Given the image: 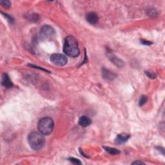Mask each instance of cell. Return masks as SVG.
<instances>
[{
  "instance_id": "9a60e30c",
  "label": "cell",
  "mask_w": 165,
  "mask_h": 165,
  "mask_svg": "<svg viewBox=\"0 0 165 165\" xmlns=\"http://www.w3.org/2000/svg\"><path fill=\"white\" fill-rule=\"evenodd\" d=\"M68 160L70 161V162L73 164H81V162L78 159H76L74 157H70V158H68Z\"/></svg>"
},
{
  "instance_id": "6da1fadb",
  "label": "cell",
  "mask_w": 165,
  "mask_h": 165,
  "mask_svg": "<svg viewBox=\"0 0 165 165\" xmlns=\"http://www.w3.org/2000/svg\"><path fill=\"white\" fill-rule=\"evenodd\" d=\"M63 51L65 54L69 57H76L79 55L78 41L74 36H69L65 38Z\"/></svg>"
},
{
  "instance_id": "ba28073f",
  "label": "cell",
  "mask_w": 165,
  "mask_h": 165,
  "mask_svg": "<svg viewBox=\"0 0 165 165\" xmlns=\"http://www.w3.org/2000/svg\"><path fill=\"white\" fill-rule=\"evenodd\" d=\"M130 137V136L128 133H120L117 136L116 139H115V143L117 144H121L122 143H126Z\"/></svg>"
},
{
  "instance_id": "9c48e42d",
  "label": "cell",
  "mask_w": 165,
  "mask_h": 165,
  "mask_svg": "<svg viewBox=\"0 0 165 165\" xmlns=\"http://www.w3.org/2000/svg\"><path fill=\"white\" fill-rule=\"evenodd\" d=\"M86 20L90 24L95 25L98 23L99 18L96 13H95L94 12H90L87 14Z\"/></svg>"
},
{
  "instance_id": "4fadbf2b",
  "label": "cell",
  "mask_w": 165,
  "mask_h": 165,
  "mask_svg": "<svg viewBox=\"0 0 165 165\" xmlns=\"http://www.w3.org/2000/svg\"><path fill=\"white\" fill-rule=\"evenodd\" d=\"M0 4L5 9H9L11 6V2L8 0H1L0 1Z\"/></svg>"
},
{
  "instance_id": "7a4b0ae2",
  "label": "cell",
  "mask_w": 165,
  "mask_h": 165,
  "mask_svg": "<svg viewBox=\"0 0 165 165\" xmlns=\"http://www.w3.org/2000/svg\"><path fill=\"white\" fill-rule=\"evenodd\" d=\"M28 142L34 150H39L44 147L45 140L43 135L40 132H32L29 133L28 136Z\"/></svg>"
},
{
  "instance_id": "d6986e66",
  "label": "cell",
  "mask_w": 165,
  "mask_h": 165,
  "mask_svg": "<svg viewBox=\"0 0 165 165\" xmlns=\"http://www.w3.org/2000/svg\"><path fill=\"white\" fill-rule=\"evenodd\" d=\"M141 43L143 44V45H147V46L151 45L153 44L151 41H147V40H141Z\"/></svg>"
},
{
  "instance_id": "5b68a950",
  "label": "cell",
  "mask_w": 165,
  "mask_h": 165,
  "mask_svg": "<svg viewBox=\"0 0 165 165\" xmlns=\"http://www.w3.org/2000/svg\"><path fill=\"white\" fill-rule=\"evenodd\" d=\"M51 61L56 66H65L68 62L67 57L61 54H53L51 56Z\"/></svg>"
},
{
  "instance_id": "ac0fdd59",
  "label": "cell",
  "mask_w": 165,
  "mask_h": 165,
  "mask_svg": "<svg viewBox=\"0 0 165 165\" xmlns=\"http://www.w3.org/2000/svg\"><path fill=\"white\" fill-rule=\"evenodd\" d=\"M1 14L4 15V16L7 19V20H8V21L10 23H13L14 22L13 18H12L10 16H9V15H8L7 14H5V13H3V12H1Z\"/></svg>"
},
{
  "instance_id": "8fae6325",
  "label": "cell",
  "mask_w": 165,
  "mask_h": 165,
  "mask_svg": "<svg viewBox=\"0 0 165 165\" xmlns=\"http://www.w3.org/2000/svg\"><path fill=\"white\" fill-rule=\"evenodd\" d=\"M92 123V121L89 117L87 116H82L81 117L79 121V124L80 126H81L82 127H87Z\"/></svg>"
},
{
  "instance_id": "30bf717a",
  "label": "cell",
  "mask_w": 165,
  "mask_h": 165,
  "mask_svg": "<svg viewBox=\"0 0 165 165\" xmlns=\"http://www.w3.org/2000/svg\"><path fill=\"white\" fill-rule=\"evenodd\" d=\"M110 60L112 61V63H114V65H116L117 67H122L125 65V63L120 58H118L116 56H114L113 54H109V56Z\"/></svg>"
},
{
  "instance_id": "3957f363",
  "label": "cell",
  "mask_w": 165,
  "mask_h": 165,
  "mask_svg": "<svg viewBox=\"0 0 165 165\" xmlns=\"http://www.w3.org/2000/svg\"><path fill=\"white\" fill-rule=\"evenodd\" d=\"M37 128L40 132L43 135H49L52 132L54 128V122L51 117H43L38 122Z\"/></svg>"
},
{
  "instance_id": "52a82bcc",
  "label": "cell",
  "mask_w": 165,
  "mask_h": 165,
  "mask_svg": "<svg viewBox=\"0 0 165 165\" xmlns=\"http://www.w3.org/2000/svg\"><path fill=\"white\" fill-rule=\"evenodd\" d=\"M1 85L7 88V89H10V88H12L13 87L12 81L10 80L9 75L6 74V73H4L2 76Z\"/></svg>"
},
{
  "instance_id": "8992f818",
  "label": "cell",
  "mask_w": 165,
  "mask_h": 165,
  "mask_svg": "<svg viewBox=\"0 0 165 165\" xmlns=\"http://www.w3.org/2000/svg\"><path fill=\"white\" fill-rule=\"evenodd\" d=\"M102 76L103 78H104L107 81H112L116 78V74L109 70L108 69L105 68H103L102 69Z\"/></svg>"
},
{
  "instance_id": "ffe728a7",
  "label": "cell",
  "mask_w": 165,
  "mask_h": 165,
  "mask_svg": "<svg viewBox=\"0 0 165 165\" xmlns=\"http://www.w3.org/2000/svg\"><path fill=\"white\" fill-rule=\"evenodd\" d=\"M156 148L157 149V150H158L159 152H160L162 153V154H163V155H164V150L163 148L158 147H157Z\"/></svg>"
},
{
  "instance_id": "7c38bea8",
  "label": "cell",
  "mask_w": 165,
  "mask_h": 165,
  "mask_svg": "<svg viewBox=\"0 0 165 165\" xmlns=\"http://www.w3.org/2000/svg\"><path fill=\"white\" fill-rule=\"evenodd\" d=\"M103 148L105 149V150L106 152H108L111 155H117L119 153H120V151L119 150L114 148H112V147H103Z\"/></svg>"
},
{
  "instance_id": "277c9868",
  "label": "cell",
  "mask_w": 165,
  "mask_h": 165,
  "mask_svg": "<svg viewBox=\"0 0 165 165\" xmlns=\"http://www.w3.org/2000/svg\"><path fill=\"white\" fill-rule=\"evenodd\" d=\"M55 30L51 25H43L40 29V37L42 40H48L54 36Z\"/></svg>"
},
{
  "instance_id": "44dd1931",
  "label": "cell",
  "mask_w": 165,
  "mask_h": 165,
  "mask_svg": "<svg viewBox=\"0 0 165 165\" xmlns=\"http://www.w3.org/2000/svg\"><path fill=\"white\" fill-rule=\"evenodd\" d=\"M132 164H144V163L141 162V161H133V162L132 163Z\"/></svg>"
},
{
  "instance_id": "2e32d148",
  "label": "cell",
  "mask_w": 165,
  "mask_h": 165,
  "mask_svg": "<svg viewBox=\"0 0 165 165\" xmlns=\"http://www.w3.org/2000/svg\"><path fill=\"white\" fill-rule=\"evenodd\" d=\"M148 15L149 16L155 17L157 16V12L154 9H150V10H148Z\"/></svg>"
},
{
  "instance_id": "e0dca14e",
  "label": "cell",
  "mask_w": 165,
  "mask_h": 165,
  "mask_svg": "<svg viewBox=\"0 0 165 165\" xmlns=\"http://www.w3.org/2000/svg\"><path fill=\"white\" fill-rule=\"evenodd\" d=\"M145 74H147V76L149 78H151V79H155L156 78V75L154 74V73L153 72H147L146 71L145 72Z\"/></svg>"
},
{
  "instance_id": "5bb4252c",
  "label": "cell",
  "mask_w": 165,
  "mask_h": 165,
  "mask_svg": "<svg viewBox=\"0 0 165 165\" xmlns=\"http://www.w3.org/2000/svg\"><path fill=\"white\" fill-rule=\"evenodd\" d=\"M148 98L146 95H142V96L140 98L139 101V106H142L143 105H144L147 102Z\"/></svg>"
}]
</instances>
